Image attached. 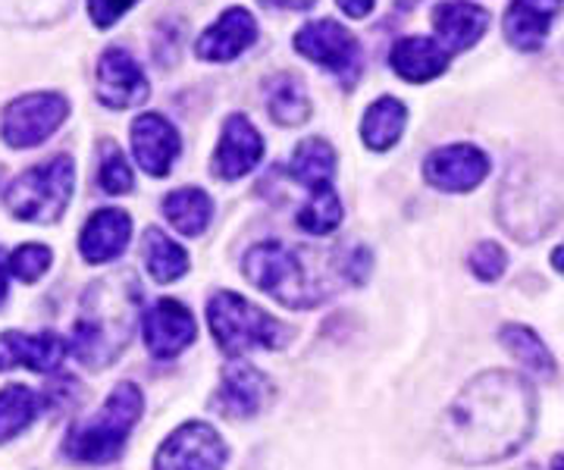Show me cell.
<instances>
[{
  "label": "cell",
  "mask_w": 564,
  "mask_h": 470,
  "mask_svg": "<svg viewBox=\"0 0 564 470\" xmlns=\"http://www.w3.org/2000/svg\"><path fill=\"white\" fill-rule=\"evenodd\" d=\"M536 427V392L514 370L474 376L445 408V451L462 464H492L524 449Z\"/></svg>",
  "instance_id": "1"
},
{
  "label": "cell",
  "mask_w": 564,
  "mask_h": 470,
  "mask_svg": "<svg viewBox=\"0 0 564 470\" xmlns=\"http://www.w3.org/2000/svg\"><path fill=\"white\" fill-rule=\"evenodd\" d=\"M141 292L132 276H107L88 288L69 351L88 368H104L120 354L139 320Z\"/></svg>",
  "instance_id": "2"
},
{
  "label": "cell",
  "mask_w": 564,
  "mask_h": 470,
  "mask_svg": "<svg viewBox=\"0 0 564 470\" xmlns=\"http://www.w3.org/2000/svg\"><path fill=\"white\" fill-rule=\"evenodd\" d=\"M144 395L135 383H120L110 392L101 411L88 420H82L66 436V455L85 464H107L126 446L132 427L139 424Z\"/></svg>",
  "instance_id": "3"
},
{
  "label": "cell",
  "mask_w": 564,
  "mask_h": 470,
  "mask_svg": "<svg viewBox=\"0 0 564 470\" xmlns=\"http://www.w3.org/2000/svg\"><path fill=\"white\" fill-rule=\"evenodd\" d=\"M245 276L254 286L273 295L280 305L285 307H314L329 298V288L317 283L307 266H304L302 254L292 251L282 242H261L245 254Z\"/></svg>",
  "instance_id": "4"
},
{
  "label": "cell",
  "mask_w": 564,
  "mask_h": 470,
  "mask_svg": "<svg viewBox=\"0 0 564 470\" xmlns=\"http://www.w3.org/2000/svg\"><path fill=\"white\" fill-rule=\"evenodd\" d=\"M76 170L66 154L20 173L7 188V207L25 223H57L73 201Z\"/></svg>",
  "instance_id": "5"
},
{
  "label": "cell",
  "mask_w": 564,
  "mask_h": 470,
  "mask_svg": "<svg viewBox=\"0 0 564 470\" xmlns=\"http://www.w3.org/2000/svg\"><path fill=\"white\" fill-rule=\"evenodd\" d=\"M207 324L214 339L229 354H245L251 348H280L289 329L263 307L245 302L236 292H217L207 305Z\"/></svg>",
  "instance_id": "6"
},
{
  "label": "cell",
  "mask_w": 564,
  "mask_h": 470,
  "mask_svg": "<svg viewBox=\"0 0 564 470\" xmlns=\"http://www.w3.org/2000/svg\"><path fill=\"white\" fill-rule=\"evenodd\" d=\"M66 117H69V101L57 91L22 95L3 110L0 135L10 147H35L44 139H51Z\"/></svg>",
  "instance_id": "7"
},
{
  "label": "cell",
  "mask_w": 564,
  "mask_h": 470,
  "mask_svg": "<svg viewBox=\"0 0 564 470\" xmlns=\"http://www.w3.org/2000/svg\"><path fill=\"white\" fill-rule=\"evenodd\" d=\"M295 51L314 61L343 83H355L361 73V44L336 20H314L295 32Z\"/></svg>",
  "instance_id": "8"
},
{
  "label": "cell",
  "mask_w": 564,
  "mask_h": 470,
  "mask_svg": "<svg viewBox=\"0 0 564 470\" xmlns=\"http://www.w3.org/2000/svg\"><path fill=\"white\" fill-rule=\"evenodd\" d=\"M226 442L210 424H182L158 451L154 470H223Z\"/></svg>",
  "instance_id": "9"
},
{
  "label": "cell",
  "mask_w": 564,
  "mask_h": 470,
  "mask_svg": "<svg viewBox=\"0 0 564 470\" xmlns=\"http://www.w3.org/2000/svg\"><path fill=\"white\" fill-rule=\"evenodd\" d=\"M148 76L139 61L122 51V47H107L98 61V101L110 110H129L148 101Z\"/></svg>",
  "instance_id": "10"
},
{
  "label": "cell",
  "mask_w": 564,
  "mask_h": 470,
  "mask_svg": "<svg viewBox=\"0 0 564 470\" xmlns=\"http://www.w3.org/2000/svg\"><path fill=\"white\" fill-rule=\"evenodd\" d=\"M489 176V157L477 144H448L426 157L423 179L440 192H470Z\"/></svg>",
  "instance_id": "11"
},
{
  "label": "cell",
  "mask_w": 564,
  "mask_h": 470,
  "mask_svg": "<svg viewBox=\"0 0 564 470\" xmlns=\"http://www.w3.org/2000/svg\"><path fill=\"white\" fill-rule=\"evenodd\" d=\"M141 332H144V346L154 358H176L195 342L198 327H195L192 310L182 302L161 298L141 317Z\"/></svg>",
  "instance_id": "12"
},
{
  "label": "cell",
  "mask_w": 564,
  "mask_h": 470,
  "mask_svg": "<svg viewBox=\"0 0 564 470\" xmlns=\"http://www.w3.org/2000/svg\"><path fill=\"white\" fill-rule=\"evenodd\" d=\"M499 214H502V226L514 239L533 242L555 226L558 205H555V195H549V192H533L530 185L524 188L518 185V192H511L505 185Z\"/></svg>",
  "instance_id": "13"
},
{
  "label": "cell",
  "mask_w": 564,
  "mask_h": 470,
  "mask_svg": "<svg viewBox=\"0 0 564 470\" xmlns=\"http://www.w3.org/2000/svg\"><path fill=\"white\" fill-rule=\"evenodd\" d=\"M267 398H270V380L261 370L245 364V361H229L223 368L214 408L220 411L223 417L245 420V417H254L267 405Z\"/></svg>",
  "instance_id": "14"
},
{
  "label": "cell",
  "mask_w": 564,
  "mask_h": 470,
  "mask_svg": "<svg viewBox=\"0 0 564 470\" xmlns=\"http://www.w3.org/2000/svg\"><path fill=\"white\" fill-rule=\"evenodd\" d=\"M261 132L254 129V123L248 117L232 113L223 123L220 144H217V154H214V176H220V179H242V176H248L254 166L261 164Z\"/></svg>",
  "instance_id": "15"
},
{
  "label": "cell",
  "mask_w": 564,
  "mask_h": 470,
  "mask_svg": "<svg viewBox=\"0 0 564 470\" xmlns=\"http://www.w3.org/2000/svg\"><path fill=\"white\" fill-rule=\"evenodd\" d=\"M258 42V20L245 7H229L220 20L207 25L195 42V54L207 63H229Z\"/></svg>",
  "instance_id": "16"
},
{
  "label": "cell",
  "mask_w": 564,
  "mask_h": 470,
  "mask_svg": "<svg viewBox=\"0 0 564 470\" xmlns=\"http://www.w3.org/2000/svg\"><path fill=\"white\" fill-rule=\"evenodd\" d=\"M132 151L144 173L166 176L182 151L180 132L161 113H141L132 123Z\"/></svg>",
  "instance_id": "17"
},
{
  "label": "cell",
  "mask_w": 564,
  "mask_h": 470,
  "mask_svg": "<svg viewBox=\"0 0 564 470\" xmlns=\"http://www.w3.org/2000/svg\"><path fill=\"white\" fill-rule=\"evenodd\" d=\"M69 351L57 332H3L0 336V373L13 368H29L35 373H54Z\"/></svg>",
  "instance_id": "18"
},
{
  "label": "cell",
  "mask_w": 564,
  "mask_h": 470,
  "mask_svg": "<svg viewBox=\"0 0 564 470\" xmlns=\"http://www.w3.org/2000/svg\"><path fill=\"white\" fill-rule=\"evenodd\" d=\"M433 29L445 51L458 54L484 39L489 29V13L467 0H445L433 7Z\"/></svg>",
  "instance_id": "19"
},
{
  "label": "cell",
  "mask_w": 564,
  "mask_h": 470,
  "mask_svg": "<svg viewBox=\"0 0 564 470\" xmlns=\"http://www.w3.org/2000/svg\"><path fill=\"white\" fill-rule=\"evenodd\" d=\"M132 236V217L120 207H104L88 217L79 236V251L88 264H107L120 258Z\"/></svg>",
  "instance_id": "20"
},
{
  "label": "cell",
  "mask_w": 564,
  "mask_h": 470,
  "mask_svg": "<svg viewBox=\"0 0 564 470\" xmlns=\"http://www.w3.org/2000/svg\"><path fill=\"white\" fill-rule=\"evenodd\" d=\"M564 0H511L505 10V39L518 51H536L545 42Z\"/></svg>",
  "instance_id": "21"
},
{
  "label": "cell",
  "mask_w": 564,
  "mask_h": 470,
  "mask_svg": "<svg viewBox=\"0 0 564 470\" xmlns=\"http://www.w3.org/2000/svg\"><path fill=\"white\" fill-rule=\"evenodd\" d=\"M448 61H452V54L443 44L423 39V35H408L402 42L392 44V51H389V66L395 69V76L414 85L443 76L448 69Z\"/></svg>",
  "instance_id": "22"
},
{
  "label": "cell",
  "mask_w": 564,
  "mask_h": 470,
  "mask_svg": "<svg viewBox=\"0 0 564 470\" xmlns=\"http://www.w3.org/2000/svg\"><path fill=\"white\" fill-rule=\"evenodd\" d=\"M267 113L280 125H302L311 120V98L295 73H276L267 83Z\"/></svg>",
  "instance_id": "23"
},
{
  "label": "cell",
  "mask_w": 564,
  "mask_h": 470,
  "mask_svg": "<svg viewBox=\"0 0 564 470\" xmlns=\"http://www.w3.org/2000/svg\"><path fill=\"white\" fill-rule=\"evenodd\" d=\"M289 176L311 192H321L333 183L336 176V151L326 139H304L292 161H289Z\"/></svg>",
  "instance_id": "24"
},
{
  "label": "cell",
  "mask_w": 564,
  "mask_h": 470,
  "mask_svg": "<svg viewBox=\"0 0 564 470\" xmlns=\"http://www.w3.org/2000/svg\"><path fill=\"white\" fill-rule=\"evenodd\" d=\"M404 123H408V110L399 98H380L367 107L361 123V139L370 151H389L392 144L402 139Z\"/></svg>",
  "instance_id": "25"
},
{
  "label": "cell",
  "mask_w": 564,
  "mask_h": 470,
  "mask_svg": "<svg viewBox=\"0 0 564 470\" xmlns=\"http://www.w3.org/2000/svg\"><path fill=\"white\" fill-rule=\"evenodd\" d=\"M163 214L182 236H202L214 217V201L202 188H176L163 198Z\"/></svg>",
  "instance_id": "26"
},
{
  "label": "cell",
  "mask_w": 564,
  "mask_h": 470,
  "mask_svg": "<svg viewBox=\"0 0 564 470\" xmlns=\"http://www.w3.org/2000/svg\"><path fill=\"white\" fill-rule=\"evenodd\" d=\"M144 266L158 283H176L188 270V254L163 229L151 226L144 232Z\"/></svg>",
  "instance_id": "27"
},
{
  "label": "cell",
  "mask_w": 564,
  "mask_h": 470,
  "mask_svg": "<svg viewBox=\"0 0 564 470\" xmlns=\"http://www.w3.org/2000/svg\"><path fill=\"white\" fill-rule=\"evenodd\" d=\"M499 339L514 354V361H521V368L549 376V380L555 376V358L533 329L521 327V324H508V327L499 329Z\"/></svg>",
  "instance_id": "28"
},
{
  "label": "cell",
  "mask_w": 564,
  "mask_h": 470,
  "mask_svg": "<svg viewBox=\"0 0 564 470\" xmlns=\"http://www.w3.org/2000/svg\"><path fill=\"white\" fill-rule=\"evenodd\" d=\"M41 398L29 386H7L0 392V442H10L35 420Z\"/></svg>",
  "instance_id": "29"
},
{
  "label": "cell",
  "mask_w": 564,
  "mask_h": 470,
  "mask_svg": "<svg viewBox=\"0 0 564 470\" xmlns=\"http://www.w3.org/2000/svg\"><path fill=\"white\" fill-rule=\"evenodd\" d=\"M343 223V201L333 185L311 192V201L299 210V226L311 236H329Z\"/></svg>",
  "instance_id": "30"
},
{
  "label": "cell",
  "mask_w": 564,
  "mask_h": 470,
  "mask_svg": "<svg viewBox=\"0 0 564 470\" xmlns=\"http://www.w3.org/2000/svg\"><path fill=\"white\" fill-rule=\"evenodd\" d=\"M98 179H101V188L107 195H126L135 185L129 161L122 157V151L113 142L101 144V173H98Z\"/></svg>",
  "instance_id": "31"
},
{
  "label": "cell",
  "mask_w": 564,
  "mask_h": 470,
  "mask_svg": "<svg viewBox=\"0 0 564 470\" xmlns=\"http://www.w3.org/2000/svg\"><path fill=\"white\" fill-rule=\"evenodd\" d=\"M51 266V248L47 245H22L10 254V273L22 283H35Z\"/></svg>",
  "instance_id": "32"
},
{
  "label": "cell",
  "mask_w": 564,
  "mask_h": 470,
  "mask_svg": "<svg viewBox=\"0 0 564 470\" xmlns=\"http://www.w3.org/2000/svg\"><path fill=\"white\" fill-rule=\"evenodd\" d=\"M467 264H470V270H474V276H477V280H484V283H496V280L505 273L508 254H505V248L496 245V242H480V245L467 254Z\"/></svg>",
  "instance_id": "33"
},
{
  "label": "cell",
  "mask_w": 564,
  "mask_h": 470,
  "mask_svg": "<svg viewBox=\"0 0 564 470\" xmlns=\"http://www.w3.org/2000/svg\"><path fill=\"white\" fill-rule=\"evenodd\" d=\"M139 0H88V17L98 29H110L113 22L126 17Z\"/></svg>",
  "instance_id": "34"
},
{
  "label": "cell",
  "mask_w": 564,
  "mask_h": 470,
  "mask_svg": "<svg viewBox=\"0 0 564 470\" xmlns=\"http://www.w3.org/2000/svg\"><path fill=\"white\" fill-rule=\"evenodd\" d=\"M339 7L345 10V17H351V20H364V17H370V10L377 7V0H336Z\"/></svg>",
  "instance_id": "35"
},
{
  "label": "cell",
  "mask_w": 564,
  "mask_h": 470,
  "mask_svg": "<svg viewBox=\"0 0 564 470\" xmlns=\"http://www.w3.org/2000/svg\"><path fill=\"white\" fill-rule=\"evenodd\" d=\"M258 3H263V7H285V10H307L317 0H258Z\"/></svg>",
  "instance_id": "36"
},
{
  "label": "cell",
  "mask_w": 564,
  "mask_h": 470,
  "mask_svg": "<svg viewBox=\"0 0 564 470\" xmlns=\"http://www.w3.org/2000/svg\"><path fill=\"white\" fill-rule=\"evenodd\" d=\"M7 270H10V261H7V254L0 251V305H3V298H7Z\"/></svg>",
  "instance_id": "37"
},
{
  "label": "cell",
  "mask_w": 564,
  "mask_h": 470,
  "mask_svg": "<svg viewBox=\"0 0 564 470\" xmlns=\"http://www.w3.org/2000/svg\"><path fill=\"white\" fill-rule=\"evenodd\" d=\"M552 266H555L558 273H564V245H558L552 251Z\"/></svg>",
  "instance_id": "38"
},
{
  "label": "cell",
  "mask_w": 564,
  "mask_h": 470,
  "mask_svg": "<svg viewBox=\"0 0 564 470\" xmlns=\"http://www.w3.org/2000/svg\"><path fill=\"white\" fill-rule=\"evenodd\" d=\"M552 470H564V455H558V458L552 461Z\"/></svg>",
  "instance_id": "39"
}]
</instances>
